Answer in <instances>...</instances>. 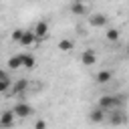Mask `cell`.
Returning <instances> with one entry per match:
<instances>
[{
  "label": "cell",
  "instance_id": "cell-4",
  "mask_svg": "<svg viewBox=\"0 0 129 129\" xmlns=\"http://www.w3.org/2000/svg\"><path fill=\"white\" fill-rule=\"evenodd\" d=\"M79 60H81V64H83V67H93V64H97L99 54H97V50H93V48H85V50L81 52Z\"/></svg>",
  "mask_w": 129,
  "mask_h": 129
},
{
  "label": "cell",
  "instance_id": "cell-6",
  "mask_svg": "<svg viewBox=\"0 0 129 129\" xmlns=\"http://www.w3.org/2000/svg\"><path fill=\"white\" fill-rule=\"evenodd\" d=\"M89 24H91L93 28H105V26L109 24V18H107V14H103V12H95V14L89 16Z\"/></svg>",
  "mask_w": 129,
  "mask_h": 129
},
{
  "label": "cell",
  "instance_id": "cell-2",
  "mask_svg": "<svg viewBox=\"0 0 129 129\" xmlns=\"http://www.w3.org/2000/svg\"><path fill=\"white\" fill-rule=\"evenodd\" d=\"M105 123H109V125H113V127L125 125V123H127V115L123 113V109H115V111H109V113H107V121H105Z\"/></svg>",
  "mask_w": 129,
  "mask_h": 129
},
{
  "label": "cell",
  "instance_id": "cell-7",
  "mask_svg": "<svg viewBox=\"0 0 129 129\" xmlns=\"http://www.w3.org/2000/svg\"><path fill=\"white\" fill-rule=\"evenodd\" d=\"M89 121L95 123V125L105 123V121H107V111H103L101 107H93V109L89 111Z\"/></svg>",
  "mask_w": 129,
  "mask_h": 129
},
{
  "label": "cell",
  "instance_id": "cell-12",
  "mask_svg": "<svg viewBox=\"0 0 129 129\" xmlns=\"http://www.w3.org/2000/svg\"><path fill=\"white\" fill-rule=\"evenodd\" d=\"M32 44H36V36H34L32 28H30V30H24V36L20 40V46H32Z\"/></svg>",
  "mask_w": 129,
  "mask_h": 129
},
{
  "label": "cell",
  "instance_id": "cell-21",
  "mask_svg": "<svg viewBox=\"0 0 129 129\" xmlns=\"http://www.w3.org/2000/svg\"><path fill=\"white\" fill-rule=\"evenodd\" d=\"M127 56H129V46H127Z\"/></svg>",
  "mask_w": 129,
  "mask_h": 129
},
{
  "label": "cell",
  "instance_id": "cell-1",
  "mask_svg": "<svg viewBox=\"0 0 129 129\" xmlns=\"http://www.w3.org/2000/svg\"><path fill=\"white\" fill-rule=\"evenodd\" d=\"M97 107H101L103 111H115V109H121L123 107V97L121 95H103L97 103Z\"/></svg>",
  "mask_w": 129,
  "mask_h": 129
},
{
  "label": "cell",
  "instance_id": "cell-14",
  "mask_svg": "<svg viewBox=\"0 0 129 129\" xmlns=\"http://www.w3.org/2000/svg\"><path fill=\"white\" fill-rule=\"evenodd\" d=\"M8 69L10 71H16V69H20L22 67V54H12L10 58H8Z\"/></svg>",
  "mask_w": 129,
  "mask_h": 129
},
{
  "label": "cell",
  "instance_id": "cell-20",
  "mask_svg": "<svg viewBox=\"0 0 129 129\" xmlns=\"http://www.w3.org/2000/svg\"><path fill=\"white\" fill-rule=\"evenodd\" d=\"M8 79H10V77H8V73L0 69V81H8Z\"/></svg>",
  "mask_w": 129,
  "mask_h": 129
},
{
  "label": "cell",
  "instance_id": "cell-13",
  "mask_svg": "<svg viewBox=\"0 0 129 129\" xmlns=\"http://www.w3.org/2000/svg\"><path fill=\"white\" fill-rule=\"evenodd\" d=\"M22 67L28 69V71H32V69L36 67V58H34V54H30V52H22Z\"/></svg>",
  "mask_w": 129,
  "mask_h": 129
},
{
  "label": "cell",
  "instance_id": "cell-10",
  "mask_svg": "<svg viewBox=\"0 0 129 129\" xmlns=\"http://www.w3.org/2000/svg\"><path fill=\"white\" fill-rule=\"evenodd\" d=\"M26 89H28V81H26V79H18V81H12L10 93H12L14 97H18V95H22Z\"/></svg>",
  "mask_w": 129,
  "mask_h": 129
},
{
  "label": "cell",
  "instance_id": "cell-5",
  "mask_svg": "<svg viewBox=\"0 0 129 129\" xmlns=\"http://www.w3.org/2000/svg\"><path fill=\"white\" fill-rule=\"evenodd\" d=\"M16 121V115L12 109H6V111H0V129H10Z\"/></svg>",
  "mask_w": 129,
  "mask_h": 129
},
{
  "label": "cell",
  "instance_id": "cell-22",
  "mask_svg": "<svg viewBox=\"0 0 129 129\" xmlns=\"http://www.w3.org/2000/svg\"><path fill=\"white\" fill-rule=\"evenodd\" d=\"M127 22H129V18H127Z\"/></svg>",
  "mask_w": 129,
  "mask_h": 129
},
{
  "label": "cell",
  "instance_id": "cell-16",
  "mask_svg": "<svg viewBox=\"0 0 129 129\" xmlns=\"http://www.w3.org/2000/svg\"><path fill=\"white\" fill-rule=\"evenodd\" d=\"M105 36H107V40H109V42H117V40H119V36H121V32H119V28H109Z\"/></svg>",
  "mask_w": 129,
  "mask_h": 129
},
{
  "label": "cell",
  "instance_id": "cell-19",
  "mask_svg": "<svg viewBox=\"0 0 129 129\" xmlns=\"http://www.w3.org/2000/svg\"><path fill=\"white\" fill-rule=\"evenodd\" d=\"M34 129H46V121H44V119H38V121L34 123Z\"/></svg>",
  "mask_w": 129,
  "mask_h": 129
},
{
  "label": "cell",
  "instance_id": "cell-8",
  "mask_svg": "<svg viewBox=\"0 0 129 129\" xmlns=\"http://www.w3.org/2000/svg\"><path fill=\"white\" fill-rule=\"evenodd\" d=\"M32 32H34L36 40H42V38H46V36H48V22H46V20H38V22L34 24Z\"/></svg>",
  "mask_w": 129,
  "mask_h": 129
},
{
  "label": "cell",
  "instance_id": "cell-15",
  "mask_svg": "<svg viewBox=\"0 0 129 129\" xmlns=\"http://www.w3.org/2000/svg\"><path fill=\"white\" fill-rule=\"evenodd\" d=\"M73 40L71 38H62V40H58V50H62V52H69V50H73Z\"/></svg>",
  "mask_w": 129,
  "mask_h": 129
},
{
  "label": "cell",
  "instance_id": "cell-18",
  "mask_svg": "<svg viewBox=\"0 0 129 129\" xmlns=\"http://www.w3.org/2000/svg\"><path fill=\"white\" fill-rule=\"evenodd\" d=\"M12 89V81L8 79V81H0V93H6V91H10Z\"/></svg>",
  "mask_w": 129,
  "mask_h": 129
},
{
  "label": "cell",
  "instance_id": "cell-11",
  "mask_svg": "<svg viewBox=\"0 0 129 129\" xmlns=\"http://www.w3.org/2000/svg\"><path fill=\"white\" fill-rule=\"evenodd\" d=\"M71 12L75 16H83V14H87V4L83 0H73L71 2Z\"/></svg>",
  "mask_w": 129,
  "mask_h": 129
},
{
  "label": "cell",
  "instance_id": "cell-9",
  "mask_svg": "<svg viewBox=\"0 0 129 129\" xmlns=\"http://www.w3.org/2000/svg\"><path fill=\"white\" fill-rule=\"evenodd\" d=\"M113 77H115V73L111 69H103L95 75V81H97V85H107L109 81H113Z\"/></svg>",
  "mask_w": 129,
  "mask_h": 129
},
{
  "label": "cell",
  "instance_id": "cell-17",
  "mask_svg": "<svg viewBox=\"0 0 129 129\" xmlns=\"http://www.w3.org/2000/svg\"><path fill=\"white\" fill-rule=\"evenodd\" d=\"M22 36H24V28H16V30H12V34H10V38H12L14 42H18V44H20Z\"/></svg>",
  "mask_w": 129,
  "mask_h": 129
},
{
  "label": "cell",
  "instance_id": "cell-3",
  "mask_svg": "<svg viewBox=\"0 0 129 129\" xmlns=\"http://www.w3.org/2000/svg\"><path fill=\"white\" fill-rule=\"evenodd\" d=\"M12 111H14V115H16L18 119H26V117H30V115L34 113V107L28 105V103H24V101H18V103L12 107Z\"/></svg>",
  "mask_w": 129,
  "mask_h": 129
}]
</instances>
